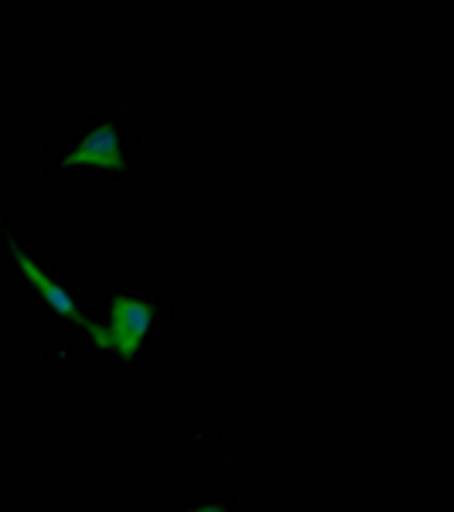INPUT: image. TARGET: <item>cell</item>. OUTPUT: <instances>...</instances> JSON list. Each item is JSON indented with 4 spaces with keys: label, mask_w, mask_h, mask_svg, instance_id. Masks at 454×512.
Returning <instances> with one entry per match:
<instances>
[{
    "label": "cell",
    "mask_w": 454,
    "mask_h": 512,
    "mask_svg": "<svg viewBox=\"0 0 454 512\" xmlns=\"http://www.w3.org/2000/svg\"><path fill=\"white\" fill-rule=\"evenodd\" d=\"M69 164H96V168H123V151H120V134L113 127H96L89 130L86 140L69 154Z\"/></svg>",
    "instance_id": "obj_3"
},
{
    "label": "cell",
    "mask_w": 454,
    "mask_h": 512,
    "mask_svg": "<svg viewBox=\"0 0 454 512\" xmlns=\"http://www.w3.org/2000/svg\"><path fill=\"white\" fill-rule=\"evenodd\" d=\"M151 325H154L151 304L140 301V297H117L110 311V325L99 328L93 338L103 349L134 355L140 349V342L147 338V332H151Z\"/></svg>",
    "instance_id": "obj_1"
},
{
    "label": "cell",
    "mask_w": 454,
    "mask_h": 512,
    "mask_svg": "<svg viewBox=\"0 0 454 512\" xmlns=\"http://www.w3.org/2000/svg\"><path fill=\"white\" fill-rule=\"evenodd\" d=\"M195 512H222V509H195Z\"/></svg>",
    "instance_id": "obj_4"
},
{
    "label": "cell",
    "mask_w": 454,
    "mask_h": 512,
    "mask_svg": "<svg viewBox=\"0 0 454 512\" xmlns=\"http://www.w3.org/2000/svg\"><path fill=\"white\" fill-rule=\"evenodd\" d=\"M7 243H11V250H14V256H18V267L24 270V277H28L31 280V284H35L38 287V291L41 294H45V301L48 304H52V308L55 311H59V315H65V318H72V321H76V325H82V328H89V332H99V325H89V321L86 318H82V311H79V304L76 301H72V297H69V291H62V287L59 284H55V280H48L45 274H41V270L35 267V263H31L28 260V256H24L21 250H18V243H14V239L11 236H7Z\"/></svg>",
    "instance_id": "obj_2"
}]
</instances>
